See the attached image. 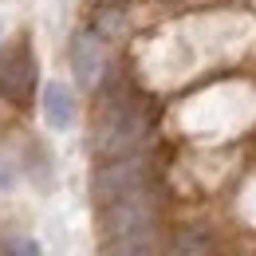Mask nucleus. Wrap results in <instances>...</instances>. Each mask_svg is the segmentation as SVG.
Masks as SVG:
<instances>
[{"label": "nucleus", "mask_w": 256, "mask_h": 256, "mask_svg": "<svg viewBox=\"0 0 256 256\" xmlns=\"http://www.w3.org/2000/svg\"><path fill=\"white\" fill-rule=\"evenodd\" d=\"M146 138V118L134 102H110L102 106L95 122V134H91V146H95L98 158H126V154H138Z\"/></svg>", "instance_id": "1"}, {"label": "nucleus", "mask_w": 256, "mask_h": 256, "mask_svg": "<svg viewBox=\"0 0 256 256\" xmlns=\"http://www.w3.org/2000/svg\"><path fill=\"white\" fill-rule=\"evenodd\" d=\"M95 201L98 205H110L126 193L146 190V162L138 154H126V158H106V166L95 170Z\"/></svg>", "instance_id": "2"}, {"label": "nucleus", "mask_w": 256, "mask_h": 256, "mask_svg": "<svg viewBox=\"0 0 256 256\" xmlns=\"http://www.w3.org/2000/svg\"><path fill=\"white\" fill-rule=\"evenodd\" d=\"M36 91V60H32V48L28 40L20 44H8L0 52V95L16 106H24Z\"/></svg>", "instance_id": "3"}, {"label": "nucleus", "mask_w": 256, "mask_h": 256, "mask_svg": "<svg viewBox=\"0 0 256 256\" xmlns=\"http://www.w3.org/2000/svg\"><path fill=\"white\" fill-rule=\"evenodd\" d=\"M106 67V48L95 32H75L71 36V71L79 87H95Z\"/></svg>", "instance_id": "4"}, {"label": "nucleus", "mask_w": 256, "mask_h": 256, "mask_svg": "<svg viewBox=\"0 0 256 256\" xmlns=\"http://www.w3.org/2000/svg\"><path fill=\"white\" fill-rule=\"evenodd\" d=\"M40 110H44V122L52 130H71L75 122V95H71V87L67 83H44V91H40Z\"/></svg>", "instance_id": "5"}, {"label": "nucleus", "mask_w": 256, "mask_h": 256, "mask_svg": "<svg viewBox=\"0 0 256 256\" xmlns=\"http://www.w3.org/2000/svg\"><path fill=\"white\" fill-rule=\"evenodd\" d=\"M106 256H154V232L106 236Z\"/></svg>", "instance_id": "6"}, {"label": "nucleus", "mask_w": 256, "mask_h": 256, "mask_svg": "<svg viewBox=\"0 0 256 256\" xmlns=\"http://www.w3.org/2000/svg\"><path fill=\"white\" fill-rule=\"evenodd\" d=\"M4 256H44V248L32 236H12V240H4Z\"/></svg>", "instance_id": "7"}, {"label": "nucleus", "mask_w": 256, "mask_h": 256, "mask_svg": "<svg viewBox=\"0 0 256 256\" xmlns=\"http://www.w3.org/2000/svg\"><path fill=\"white\" fill-rule=\"evenodd\" d=\"M16 182H20V174H16V162L0 154V193H12V190H16Z\"/></svg>", "instance_id": "8"}]
</instances>
